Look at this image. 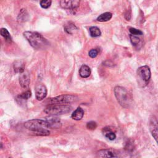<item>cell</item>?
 Returning <instances> with one entry per match:
<instances>
[{
	"mask_svg": "<svg viewBox=\"0 0 158 158\" xmlns=\"http://www.w3.org/2000/svg\"><path fill=\"white\" fill-rule=\"evenodd\" d=\"M83 116H84V111L80 107H78L73 112L71 117L74 120L80 121L83 118Z\"/></svg>",
	"mask_w": 158,
	"mask_h": 158,
	"instance_id": "13",
	"label": "cell"
},
{
	"mask_svg": "<svg viewBox=\"0 0 158 158\" xmlns=\"http://www.w3.org/2000/svg\"><path fill=\"white\" fill-rule=\"evenodd\" d=\"M47 96V89L45 85L40 83L35 87V96L37 100L42 101Z\"/></svg>",
	"mask_w": 158,
	"mask_h": 158,
	"instance_id": "7",
	"label": "cell"
},
{
	"mask_svg": "<svg viewBox=\"0 0 158 158\" xmlns=\"http://www.w3.org/2000/svg\"><path fill=\"white\" fill-rule=\"evenodd\" d=\"M30 83V76L28 73H22L19 77V83L23 89H28Z\"/></svg>",
	"mask_w": 158,
	"mask_h": 158,
	"instance_id": "12",
	"label": "cell"
},
{
	"mask_svg": "<svg viewBox=\"0 0 158 158\" xmlns=\"http://www.w3.org/2000/svg\"><path fill=\"white\" fill-rule=\"evenodd\" d=\"M78 99L76 95H61L54 98H51L48 99V102L50 105L52 104H64L75 102Z\"/></svg>",
	"mask_w": 158,
	"mask_h": 158,
	"instance_id": "5",
	"label": "cell"
},
{
	"mask_svg": "<svg viewBox=\"0 0 158 158\" xmlns=\"http://www.w3.org/2000/svg\"><path fill=\"white\" fill-rule=\"evenodd\" d=\"M64 29L65 32L71 35L75 33L78 30V29L75 24H74L72 22H69L68 24H65L64 26Z\"/></svg>",
	"mask_w": 158,
	"mask_h": 158,
	"instance_id": "16",
	"label": "cell"
},
{
	"mask_svg": "<svg viewBox=\"0 0 158 158\" xmlns=\"http://www.w3.org/2000/svg\"><path fill=\"white\" fill-rule=\"evenodd\" d=\"M96 127H97V124L94 121H90L86 124V128L89 130H95Z\"/></svg>",
	"mask_w": 158,
	"mask_h": 158,
	"instance_id": "25",
	"label": "cell"
},
{
	"mask_svg": "<svg viewBox=\"0 0 158 158\" xmlns=\"http://www.w3.org/2000/svg\"><path fill=\"white\" fill-rule=\"evenodd\" d=\"M46 119L49 122L50 129H59L61 125H62L60 118L55 117V116H51V117H46Z\"/></svg>",
	"mask_w": 158,
	"mask_h": 158,
	"instance_id": "11",
	"label": "cell"
},
{
	"mask_svg": "<svg viewBox=\"0 0 158 158\" xmlns=\"http://www.w3.org/2000/svg\"><path fill=\"white\" fill-rule=\"evenodd\" d=\"M0 33H1V36L5 38L6 41L7 42H8L9 43H11L12 42V38L11 37V35L10 33H9L7 29L2 28L1 29V31H0Z\"/></svg>",
	"mask_w": 158,
	"mask_h": 158,
	"instance_id": "19",
	"label": "cell"
},
{
	"mask_svg": "<svg viewBox=\"0 0 158 158\" xmlns=\"http://www.w3.org/2000/svg\"><path fill=\"white\" fill-rule=\"evenodd\" d=\"M129 31L131 34L134 35H143V32L141 30L136 29L135 28H130Z\"/></svg>",
	"mask_w": 158,
	"mask_h": 158,
	"instance_id": "26",
	"label": "cell"
},
{
	"mask_svg": "<svg viewBox=\"0 0 158 158\" xmlns=\"http://www.w3.org/2000/svg\"><path fill=\"white\" fill-rule=\"evenodd\" d=\"M130 38L131 43H132V45L134 46L138 45V43L140 42V39L136 35H130Z\"/></svg>",
	"mask_w": 158,
	"mask_h": 158,
	"instance_id": "23",
	"label": "cell"
},
{
	"mask_svg": "<svg viewBox=\"0 0 158 158\" xmlns=\"http://www.w3.org/2000/svg\"><path fill=\"white\" fill-rule=\"evenodd\" d=\"M114 93L118 102L123 108H129L131 104V97L130 94L125 88L116 86L114 89Z\"/></svg>",
	"mask_w": 158,
	"mask_h": 158,
	"instance_id": "3",
	"label": "cell"
},
{
	"mask_svg": "<svg viewBox=\"0 0 158 158\" xmlns=\"http://www.w3.org/2000/svg\"><path fill=\"white\" fill-rule=\"evenodd\" d=\"M103 134L105 137L110 140H114L116 138V133L109 128H104L103 129Z\"/></svg>",
	"mask_w": 158,
	"mask_h": 158,
	"instance_id": "17",
	"label": "cell"
},
{
	"mask_svg": "<svg viewBox=\"0 0 158 158\" xmlns=\"http://www.w3.org/2000/svg\"><path fill=\"white\" fill-rule=\"evenodd\" d=\"M79 74L82 78H88L91 74V70L86 65H83L79 70Z\"/></svg>",
	"mask_w": 158,
	"mask_h": 158,
	"instance_id": "14",
	"label": "cell"
},
{
	"mask_svg": "<svg viewBox=\"0 0 158 158\" xmlns=\"http://www.w3.org/2000/svg\"><path fill=\"white\" fill-rule=\"evenodd\" d=\"M26 129L32 131L34 135L38 136H48L50 135L49 122L46 119H32L28 121L24 124Z\"/></svg>",
	"mask_w": 158,
	"mask_h": 158,
	"instance_id": "1",
	"label": "cell"
},
{
	"mask_svg": "<svg viewBox=\"0 0 158 158\" xmlns=\"http://www.w3.org/2000/svg\"><path fill=\"white\" fill-rule=\"evenodd\" d=\"M72 108L67 104L50 105L44 109V112L50 116H58L67 114L72 111Z\"/></svg>",
	"mask_w": 158,
	"mask_h": 158,
	"instance_id": "4",
	"label": "cell"
},
{
	"mask_svg": "<svg viewBox=\"0 0 158 158\" xmlns=\"http://www.w3.org/2000/svg\"><path fill=\"white\" fill-rule=\"evenodd\" d=\"M112 14L111 12H105L101 14L98 18L97 20L99 22H106L110 20L112 18Z\"/></svg>",
	"mask_w": 158,
	"mask_h": 158,
	"instance_id": "18",
	"label": "cell"
},
{
	"mask_svg": "<svg viewBox=\"0 0 158 158\" xmlns=\"http://www.w3.org/2000/svg\"><path fill=\"white\" fill-rule=\"evenodd\" d=\"M27 16L28 14L27 11H25V10H22L18 16V18H17V19H18V21L20 22H22L27 20Z\"/></svg>",
	"mask_w": 158,
	"mask_h": 158,
	"instance_id": "21",
	"label": "cell"
},
{
	"mask_svg": "<svg viewBox=\"0 0 158 158\" xmlns=\"http://www.w3.org/2000/svg\"><path fill=\"white\" fill-rule=\"evenodd\" d=\"M137 74L138 76L146 83L150 81L151 78V71L150 68L147 65L139 67L138 69Z\"/></svg>",
	"mask_w": 158,
	"mask_h": 158,
	"instance_id": "6",
	"label": "cell"
},
{
	"mask_svg": "<svg viewBox=\"0 0 158 158\" xmlns=\"http://www.w3.org/2000/svg\"><path fill=\"white\" fill-rule=\"evenodd\" d=\"M80 0H61L60 6L64 9L74 10L80 5Z\"/></svg>",
	"mask_w": 158,
	"mask_h": 158,
	"instance_id": "8",
	"label": "cell"
},
{
	"mask_svg": "<svg viewBox=\"0 0 158 158\" xmlns=\"http://www.w3.org/2000/svg\"><path fill=\"white\" fill-rule=\"evenodd\" d=\"M25 64L22 61H16L14 63V69L16 73L22 74L24 72Z\"/></svg>",
	"mask_w": 158,
	"mask_h": 158,
	"instance_id": "15",
	"label": "cell"
},
{
	"mask_svg": "<svg viewBox=\"0 0 158 158\" xmlns=\"http://www.w3.org/2000/svg\"><path fill=\"white\" fill-rule=\"evenodd\" d=\"M90 35L92 37H99L101 34L100 30L97 27H91L90 28Z\"/></svg>",
	"mask_w": 158,
	"mask_h": 158,
	"instance_id": "20",
	"label": "cell"
},
{
	"mask_svg": "<svg viewBox=\"0 0 158 158\" xmlns=\"http://www.w3.org/2000/svg\"><path fill=\"white\" fill-rule=\"evenodd\" d=\"M98 156L99 157H118L119 154L118 153L112 149H108V150H102L98 151Z\"/></svg>",
	"mask_w": 158,
	"mask_h": 158,
	"instance_id": "10",
	"label": "cell"
},
{
	"mask_svg": "<svg viewBox=\"0 0 158 158\" xmlns=\"http://www.w3.org/2000/svg\"><path fill=\"white\" fill-rule=\"evenodd\" d=\"M51 0H41L40 6L44 9H47L51 6Z\"/></svg>",
	"mask_w": 158,
	"mask_h": 158,
	"instance_id": "24",
	"label": "cell"
},
{
	"mask_svg": "<svg viewBox=\"0 0 158 158\" xmlns=\"http://www.w3.org/2000/svg\"><path fill=\"white\" fill-rule=\"evenodd\" d=\"M98 54V51L96 49H92L89 52V55L90 57H91V58H96V57L97 56Z\"/></svg>",
	"mask_w": 158,
	"mask_h": 158,
	"instance_id": "27",
	"label": "cell"
},
{
	"mask_svg": "<svg viewBox=\"0 0 158 158\" xmlns=\"http://www.w3.org/2000/svg\"><path fill=\"white\" fill-rule=\"evenodd\" d=\"M23 35L34 49H44L49 45L47 40L38 32L27 31L24 32Z\"/></svg>",
	"mask_w": 158,
	"mask_h": 158,
	"instance_id": "2",
	"label": "cell"
},
{
	"mask_svg": "<svg viewBox=\"0 0 158 158\" xmlns=\"http://www.w3.org/2000/svg\"><path fill=\"white\" fill-rule=\"evenodd\" d=\"M32 96V93L31 91L30 90H27L25 92H24L22 94L19 95L18 96H17V98H18L19 99H24V100H27L29 98H30Z\"/></svg>",
	"mask_w": 158,
	"mask_h": 158,
	"instance_id": "22",
	"label": "cell"
},
{
	"mask_svg": "<svg viewBox=\"0 0 158 158\" xmlns=\"http://www.w3.org/2000/svg\"><path fill=\"white\" fill-rule=\"evenodd\" d=\"M150 130L153 137L158 144V122L155 116L150 118Z\"/></svg>",
	"mask_w": 158,
	"mask_h": 158,
	"instance_id": "9",
	"label": "cell"
}]
</instances>
